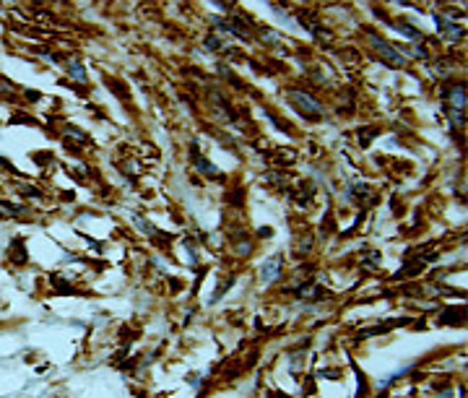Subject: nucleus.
<instances>
[{
    "label": "nucleus",
    "instance_id": "nucleus-1",
    "mask_svg": "<svg viewBox=\"0 0 468 398\" xmlns=\"http://www.w3.org/2000/svg\"><path fill=\"white\" fill-rule=\"evenodd\" d=\"M292 96V105L299 109V112H304V115H312L317 117L320 112H323V107H320V102H315L310 94H302V92H292L289 94Z\"/></svg>",
    "mask_w": 468,
    "mask_h": 398
},
{
    "label": "nucleus",
    "instance_id": "nucleus-2",
    "mask_svg": "<svg viewBox=\"0 0 468 398\" xmlns=\"http://www.w3.org/2000/svg\"><path fill=\"white\" fill-rule=\"evenodd\" d=\"M372 45L377 47V50H380V52L385 55V60H390L393 65H403V63H406V60H403V55H401L398 50H393L390 45H385V42H383L380 36H372Z\"/></svg>",
    "mask_w": 468,
    "mask_h": 398
},
{
    "label": "nucleus",
    "instance_id": "nucleus-3",
    "mask_svg": "<svg viewBox=\"0 0 468 398\" xmlns=\"http://www.w3.org/2000/svg\"><path fill=\"white\" fill-rule=\"evenodd\" d=\"M279 271H281V258H270L268 263L263 266V271H260V276H263V281H273L279 276Z\"/></svg>",
    "mask_w": 468,
    "mask_h": 398
}]
</instances>
